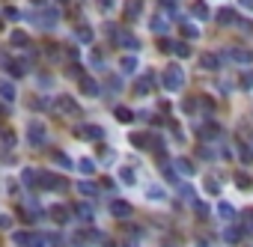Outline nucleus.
I'll use <instances>...</instances> for the list:
<instances>
[{
    "instance_id": "obj_1",
    "label": "nucleus",
    "mask_w": 253,
    "mask_h": 247,
    "mask_svg": "<svg viewBox=\"0 0 253 247\" xmlns=\"http://www.w3.org/2000/svg\"><path fill=\"white\" fill-rule=\"evenodd\" d=\"M161 84H164L167 92H179V90H182V87H185V72H182V66L170 63V66L164 68V75H161Z\"/></svg>"
},
{
    "instance_id": "obj_2",
    "label": "nucleus",
    "mask_w": 253,
    "mask_h": 247,
    "mask_svg": "<svg viewBox=\"0 0 253 247\" xmlns=\"http://www.w3.org/2000/svg\"><path fill=\"white\" fill-rule=\"evenodd\" d=\"M12 241H15L18 247H45V244H48V238L39 235V232H15Z\"/></svg>"
},
{
    "instance_id": "obj_3",
    "label": "nucleus",
    "mask_w": 253,
    "mask_h": 247,
    "mask_svg": "<svg viewBox=\"0 0 253 247\" xmlns=\"http://www.w3.org/2000/svg\"><path fill=\"white\" fill-rule=\"evenodd\" d=\"M57 108H60V113H63V116H69V119H78V116H81V104L71 98V95L57 98Z\"/></svg>"
},
{
    "instance_id": "obj_4",
    "label": "nucleus",
    "mask_w": 253,
    "mask_h": 247,
    "mask_svg": "<svg viewBox=\"0 0 253 247\" xmlns=\"http://www.w3.org/2000/svg\"><path fill=\"white\" fill-rule=\"evenodd\" d=\"M27 140H30V146H45L48 143V131H45V125L42 122H30L27 125Z\"/></svg>"
},
{
    "instance_id": "obj_5",
    "label": "nucleus",
    "mask_w": 253,
    "mask_h": 247,
    "mask_svg": "<svg viewBox=\"0 0 253 247\" xmlns=\"http://www.w3.org/2000/svg\"><path fill=\"white\" fill-rule=\"evenodd\" d=\"M39 188H45V191H66V182L60 179V176H54V173H39Z\"/></svg>"
},
{
    "instance_id": "obj_6",
    "label": "nucleus",
    "mask_w": 253,
    "mask_h": 247,
    "mask_svg": "<svg viewBox=\"0 0 253 247\" xmlns=\"http://www.w3.org/2000/svg\"><path fill=\"white\" fill-rule=\"evenodd\" d=\"M152 84H155V75H152V72L140 75L137 84H134V92H137V95H149V92H152Z\"/></svg>"
},
{
    "instance_id": "obj_7",
    "label": "nucleus",
    "mask_w": 253,
    "mask_h": 247,
    "mask_svg": "<svg viewBox=\"0 0 253 247\" xmlns=\"http://www.w3.org/2000/svg\"><path fill=\"white\" fill-rule=\"evenodd\" d=\"M107 211H111L114 218H119V221H125L128 215H131V205L125 202V200H114L111 205H107Z\"/></svg>"
},
{
    "instance_id": "obj_8",
    "label": "nucleus",
    "mask_w": 253,
    "mask_h": 247,
    "mask_svg": "<svg viewBox=\"0 0 253 247\" xmlns=\"http://www.w3.org/2000/svg\"><path fill=\"white\" fill-rule=\"evenodd\" d=\"M227 57H230L232 63H241V66L253 63V51H247V48H230V51H227Z\"/></svg>"
},
{
    "instance_id": "obj_9",
    "label": "nucleus",
    "mask_w": 253,
    "mask_h": 247,
    "mask_svg": "<svg viewBox=\"0 0 253 247\" xmlns=\"http://www.w3.org/2000/svg\"><path fill=\"white\" fill-rule=\"evenodd\" d=\"M78 137H84V140H92V143H98V140L104 137V128H101V125H84V128L78 131Z\"/></svg>"
},
{
    "instance_id": "obj_10",
    "label": "nucleus",
    "mask_w": 253,
    "mask_h": 247,
    "mask_svg": "<svg viewBox=\"0 0 253 247\" xmlns=\"http://www.w3.org/2000/svg\"><path fill=\"white\" fill-rule=\"evenodd\" d=\"M191 15L200 18V21H208V18H211V9H208L206 0H194V3H191Z\"/></svg>"
},
{
    "instance_id": "obj_11",
    "label": "nucleus",
    "mask_w": 253,
    "mask_h": 247,
    "mask_svg": "<svg viewBox=\"0 0 253 247\" xmlns=\"http://www.w3.org/2000/svg\"><path fill=\"white\" fill-rule=\"evenodd\" d=\"M140 12H143V0H128V3H125V18L128 21H137Z\"/></svg>"
},
{
    "instance_id": "obj_12",
    "label": "nucleus",
    "mask_w": 253,
    "mask_h": 247,
    "mask_svg": "<svg viewBox=\"0 0 253 247\" xmlns=\"http://www.w3.org/2000/svg\"><path fill=\"white\" fill-rule=\"evenodd\" d=\"M200 66L208 68V72H218V68H221V60H218V54H203V57H200Z\"/></svg>"
},
{
    "instance_id": "obj_13",
    "label": "nucleus",
    "mask_w": 253,
    "mask_h": 247,
    "mask_svg": "<svg viewBox=\"0 0 253 247\" xmlns=\"http://www.w3.org/2000/svg\"><path fill=\"white\" fill-rule=\"evenodd\" d=\"M173 167H176V173H179V176H194V164H191L188 158H176V161H173Z\"/></svg>"
},
{
    "instance_id": "obj_14",
    "label": "nucleus",
    "mask_w": 253,
    "mask_h": 247,
    "mask_svg": "<svg viewBox=\"0 0 253 247\" xmlns=\"http://www.w3.org/2000/svg\"><path fill=\"white\" fill-rule=\"evenodd\" d=\"M81 92H84V95H90V98L101 95V90H98V84H95L92 78H84V81H81Z\"/></svg>"
},
{
    "instance_id": "obj_15",
    "label": "nucleus",
    "mask_w": 253,
    "mask_h": 247,
    "mask_svg": "<svg viewBox=\"0 0 253 247\" xmlns=\"http://www.w3.org/2000/svg\"><path fill=\"white\" fill-rule=\"evenodd\" d=\"M116 45H122V48H134V51H137L140 42L131 36V33H122V30H119V33H116Z\"/></svg>"
},
{
    "instance_id": "obj_16",
    "label": "nucleus",
    "mask_w": 253,
    "mask_h": 247,
    "mask_svg": "<svg viewBox=\"0 0 253 247\" xmlns=\"http://www.w3.org/2000/svg\"><path fill=\"white\" fill-rule=\"evenodd\" d=\"M131 146H137V149H149V146H152V137H149V134H131Z\"/></svg>"
},
{
    "instance_id": "obj_17",
    "label": "nucleus",
    "mask_w": 253,
    "mask_h": 247,
    "mask_svg": "<svg viewBox=\"0 0 253 247\" xmlns=\"http://www.w3.org/2000/svg\"><path fill=\"white\" fill-rule=\"evenodd\" d=\"M36 24H42V27H54L57 24V9H45L42 18H36Z\"/></svg>"
},
{
    "instance_id": "obj_18",
    "label": "nucleus",
    "mask_w": 253,
    "mask_h": 247,
    "mask_svg": "<svg viewBox=\"0 0 253 247\" xmlns=\"http://www.w3.org/2000/svg\"><path fill=\"white\" fill-rule=\"evenodd\" d=\"M119 182H122V185H134V182H137L134 167H122V170H119Z\"/></svg>"
},
{
    "instance_id": "obj_19",
    "label": "nucleus",
    "mask_w": 253,
    "mask_h": 247,
    "mask_svg": "<svg viewBox=\"0 0 253 247\" xmlns=\"http://www.w3.org/2000/svg\"><path fill=\"white\" fill-rule=\"evenodd\" d=\"M0 98H3V101H15V87L9 81H0Z\"/></svg>"
},
{
    "instance_id": "obj_20",
    "label": "nucleus",
    "mask_w": 253,
    "mask_h": 247,
    "mask_svg": "<svg viewBox=\"0 0 253 247\" xmlns=\"http://www.w3.org/2000/svg\"><path fill=\"white\" fill-rule=\"evenodd\" d=\"M119 68H122V75L137 72V57H122V60H119Z\"/></svg>"
},
{
    "instance_id": "obj_21",
    "label": "nucleus",
    "mask_w": 253,
    "mask_h": 247,
    "mask_svg": "<svg viewBox=\"0 0 253 247\" xmlns=\"http://www.w3.org/2000/svg\"><path fill=\"white\" fill-rule=\"evenodd\" d=\"M218 21L221 24H238V15H235V9H221L218 12Z\"/></svg>"
},
{
    "instance_id": "obj_22",
    "label": "nucleus",
    "mask_w": 253,
    "mask_h": 247,
    "mask_svg": "<svg viewBox=\"0 0 253 247\" xmlns=\"http://www.w3.org/2000/svg\"><path fill=\"white\" fill-rule=\"evenodd\" d=\"M54 164H57V167H63V170H71V167H75L66 152H54Z\"/></svg>"
},
{
    "instance_id": "obj_23",
    "label": "nucleus",
    "mask_w": 253,
    "mask_h": 247,
    "mask_svg": "<svg viewBox=\"0 0 253 247\" xmlns=\"http://www.w3.org/2000/svg\"><path fill=\"white\" fill-rule=\"evenodd\" d=\"M75 36H78L81 45H90V42H92V30H90V27H78V30H75Z\"/></svg>"
},
{
    "instance_id": "obj_24",
    "label": "nucleus",
    "mask_w": 253,
    "mask_h": 247,
    "mask_svg": "<svg viewBox=\"0 0 253 247\" xmlns=\"http://www.w3.org/2000/svg\"><path fill=\"white\" fill-rule=\"evenodd\" d=\"M218 215H221L224 221H232V218H235V208H232L230 202H218Z\"/></svg>"
},
{
    "instance_id": "obj_25",
    "label": "nucleus",
    "mask_w": 253,
    "mask_h": 247,
    "mask_svg": "<svg viewBox=\"0 0 253 247\" xmlns=\"http://www.w3.org/2000/svg\"><path fill=\"white\" fill-rule=\"evenodd\" d=\"M224 241H227V244H238V241H241V229H235V226L224 229Z\"/></svg>"
},
{
    "instance_id": "obj_26",
    "label": "nucleus",
    "mask_w": 253,
    "mask_h": 247,
    "mask_svg": "<svg viewBox=\"0 0 253 247\" xmlns=\"http://www.w3.org/2000/svg\"><path fill=\"white\" fill-rule=\"evenodd\" d=\"M78 191H81L84 197H95V194H98V188H95L92 182H87V179H84V182H78Z\"/></svg>"
},
{
    "instance_id": "obj_27",
    "label": "nucleus",
    "mask_w": 253,
    "mask_h": 247,
    "mask_svg": "<svg viewBox=\"0 0 253 247\" xmlns=\"http://www.w3.org/2000/svg\"><path fill=\"white\" fill-rule=\"evenodd\" d=\"M75 211H78V218H81V221H92V205H90V202H81Z\"/></svg>"
},
{
    "instance_id": "obj_28",
    "label": "nucleus",
    "mask_w": 253,
    "mask_h": 247,
    "mask_svg": "<svg viewBox=\"0 0 253 247\" xmlns=\"http://www.w3.org/2000/svg\"><path fill=\"white\" fill-rule=\"evenodd\" d=\"M90 66L95 68V72H101V68H104V57H101V51H92V54H90Z\"/></svg>"
},
{
    "instance_id": "obj_29",
    "label": "nucleus",
    "mask_w": 253,
    "mask_h": 247,
    "mask_svg": "<svg viewBox=\"0 0 253 247\" xmlns=\"http://www.w3.org/2000/svg\"><path fill=\"white\" fill-rule=\"evenodd\" d=\"M51 218H54L57 224H66V221H69V211L60 208V205H54V208H51Z\"/></svg>"
},
{
    "instance_id": "obj_30",
    "label": "nucleus",
    "mask_w": 253,
    "mask_h": 247,
    "mask_svg": "<svg viewBox=\"0 0 253 247\" xmlns=\"http://www.w3.org/2000/svg\"><path fill=\"white\" fill-rule=\"evenodd\" d=\"M78 170H81L84 176H92V173H95V161H90V158H84V161H78Z\"/></svg>"
},
{
    "instance_id": "obj_31",
    "label": "nucleus",
    "mask_w": 253,
    "mask_h": 247,
    "mask_svg": "<svg viewBox=\"0 0 253 247\" xmlns=\"http://www.w3.org/2000/svg\"><path fill=\"white\" fill-rule=\"evenodd\" d=\"M116 119H119V122H125V125H128V122H134V113H131V111H128V108H116Z\"/></svg>"
},
{
    "instance_id": "obj_32",
    "label": "nucleus",
    "mask_w": 253,
    "mask_h": 247,
    "mask_svg": "<svg viewBox=\"0 0 253 247\" xmlns=\"http://www.w3.org/2000/svg\"><path fill=\"white\" fill-rule=\"evenodd\" d=\"M182 33H185L188 39H197V36H200V30H197V27H194L191 21H182Z\"/></svg>"
},
{
    "instance_id": "obj_33",
    "label": "nucleus",
    "mask_w": 253,
    "mask_h": 247,
    "mask_svg": "<svg viewBox=\"0 0 253 247\" xmlns=\"http://www.w3.org/2000/svg\"><path fill=\"white\" fill-rule=\"evenodd\" d=\"M173 51H176L179 57H191V45H188V42H173Z\"/></svg>"
},
{
    "instance_id": "obj_34",
    "label": "nucleus",
    "mask_w": 253,
    "mask_h": 247,
    "mask_svg": "<svg viewBox=\"0 0 253 247\" xmlns=\"http://www.w3.org/2000/svg\"><path fill=\"white\" fill-rule=\"evenodd\" d=\"M206 191H208V194H221V182L211 176V179H206Z\"/></svg>"
},
{
    "instance_id": "obj_35",
    "label": "nucleus",
    "mask_w": 253,
    "mask_h": 247,
    "mask_svg": "<svg viewBox=\"0 0 253 247\" xmlns=\"http://www.w3.org/2000/svg\"><path fill=\"white\" fill-rule=\"evenodd\" d=\"M152 30L155 33H164L167 30V18H152Z\"/></svg>"
},
{
    "instance_id": "obj_36",
    "label": "nucleus",
    "mask_w": 253,
    "mask_h": 247,
    "mask_svg": "<svg viewBox=\"0 0 253 247\" xmlns=\"http://www.w3.org/2000/svg\"><path fill=\"white\" fill-rule=\"evenodd\" d=\"M191 205H194V211H197V215H200V218H203V215H208V205H206V202H200V200H194Z\"/></svg>"
},
{
    "instance_id": "obj_37",
    "label": "nucleus",
    "mask_w": 253,
    "mask_h": 247,
    "mask_svg": "<svg viewBox=\"0 0 253 247\" xmlns=\"http://www.w3.org/2000/svg\"><path fill=\"white\" fill-rule=\"evenodd\" d=\"M146 197H149V200H164L167 194H164L161 188H149V191H146Z\"/></svg>"
},
{
    "instance_id": "obj_38",
    "label": "nucleus",
    "mask_w": 253,
    "mask_h": 247,
    "mask_svg": "<svg viewBox=\"0 0 253 247\" xmlns=\"http://www.w3.org/2000/svg\"><path fill=\"white\" fill-rule=\"evenodd\" d=\"M95 3H98V9H101V12H111L116 0H95Z\"/></svg>"
},
{
    "instance_id": "obj_39",
    "label": "nucleus",
    "mask_w": 253,
    "mask_h": 247,
    "mask_svg": "<svg viewBox=\"0 0 253 247\" xmlns=\"http://www.w3.org/2000/svg\"><path fill=\"white\" fill-rule=\"evenodd\" d=\"M12 45L24 48V45H27V36H24V33H12Z\"/></svg>"
},
{
    "instance_id": "obj_40",
    "label": "nucleus",
    "mask_w": 253,
    "mask_h": 247,
    "mask_svg": "<svg viewBox=\"0 0 253 247\" xmlns=\"http://www.w3.org/2000/svg\"><path fill=\"white\" fill-rule=\"evenodd\" d=\"M179 194H182V197H185L188 202H194V191H191L188 185H182V188H179Z\"/></svg>"
},
{
    "instance_id": "obj_41",
    "label": "nucleus",
    "mask_w": 253,
    "mask_h": 247,
    "mask_svg": "<svg viewBox=\"0 0 253 247\" xmlns=\"http://www.w3.org/2000/svg\"><path fill=\"white\" fill-rule=\"evenodd\" d=\"M241 87H244V90H253V75L244 72V75H241Z\"/></svg>"
},
{
    "instance_id": "obj_42",
    "label": "nucleus",
    "mask_w": 253,
    "mask_h": 247,
    "mask_svg": "<svg viewBox=\"0 0 253 247\" xmlns=\"http://www.w3.org/2000/svg\"><path fill=\"white\" fill-rule=\"evenodd\" d=\"M3 146L9 149V146H15V137H12V131H3Z\"/></svg>"
},
{
    "instance_id": "obj_43",
    "label": "nucleus",
    "mask_w": 253,
    "mask_h": 247,
    "mask_svg": "<svg viewBox=\"0 0 253 247\" xmlns=\"http://www.w3.org/2000/svg\"><path fill=\"white\" fill-rule=\"evenodd\" d=\"M244 232H253V211H247V215H244Z\"/></svg>"
},
{
    "instance_id": "obj_44",
    "label": "nucleus",
    "mask_w": 253,
    "mask_h": 247,
    "mask_svg": "<svg viewBox=\"0 0 253 247\" xmlns=\"http://www.w3.org/2000/svg\"><path fill=\"white\" fill-rule=\"evenodd\" d=\"M6 18H9V21H18V18H21V12H18L15 6H9V9H6Z\"/></svg>"
},
{
    "instance_id": "obj_45",
    "label": "nucleus",
    "mask_w": 253,
    "mask_h": 247,
    "mask_svg": "<svg viewBox=\"0 0 253 247\" xmlns=\"http://www.w3.org/2000/svg\"><path fill=\"white\" fill-rule=\"evenodd\" d=\"M194 108H197V98H188L185 101V113H194Z\"/></svg>"
},
{
    "instance_id": "obj_46",
    "label": "nucleus",
    "mask_w": 253,
    "mask_h": 247,
    "mask_svg": "<svg viewBox=\"0 0 253 247\" xmlns=\"http://www.w3.org/2000/svg\"><path fill=\"white\" fill-rule=\"evenodd\" d=\"M107 87H111V92H119V90H122V84H119V78H114V81H111V84H107Z\"/></svg>"
},
{
    "instance_id": "obj_47",
    "label": "nucleus",
    "mask_w": 253,
    "mask_h": 247,
    "mask_svg": "<svg viewBox=\"0 0 253 247\" xmlns=\"http://www.w3.org/2000/svg\"><path fill=\"white\" fill-rule=\"evenodd\" d=\"M161 51H173V42L170 39H161Z\"/></svg>"
},
{
    "instance_id": "obj_48",
    "label": "nucleus",
    "mask_w": 253,
    "mask_h": 247,
    "mask_svg": "<svg viewBox=\"0 0 253 247\" xmlns=\"http://www.w3.org/2000/svg\"><path fill=\"white\" fill-rule=\"evenodd\" d=\"M9 224H12V221H9V218H6V215H0V226H3V229H6V226H9Z\"/></svg>"
},
{
    "instance_id": "obj_49",
    "label": "nucleus",
    "mask_w": 253,
    "mask_h": 247,
    "mask_svg": "<svg viewBox=\"0 0 253 247\" xmlns=\"http://www.w3.org/2000/svg\"><path fill=\"white\" fill-rule=\"evenodd\" d=\"M238 3H241L244 9H253V0H238Z\"/></svg>"
},
{
    "instance_id": "obj_50",
    "label": "nucleus",
    "mask_w": 253,
    "mask_h": 247,
    "mask_svg": "<svg viewBox=\"0 0 253 247\" xmlns=\"http://www.w3.org/2000/svg\"><path fill=\"white\" fill-rule=\"evenodd\" d=\"M104 247H116V244H104Z\"/></svg>"
},
{
    "instance_id": "obj_51",
    "label": "nucleus",
    "mask_w": 253,
    "mask_h": 247,
    "mask_svg": "<svg viewBox=\"0 0 253 247\" xmlns=\"http://www.w3.org/2000/svg\"><path fill=\"white\" fill-rule=\"evenodd\" d=\"M33 3H42V0H33Z\"/></svg>"
},
{
    "instance_id": "obj_52",
    "label": "nucleus",
    "mask_w": 253,
    "mask_h": 247,
    "mask_svg": "<svg viewBox=\"0 0 253 247\" xmlns=\"http://www.w3.org/2000/svg\"><path fill=\"white\" fill-rule=\"evenodd\" d=\"M197 247H206V244H197Z\"/></svg>"
}]
</instances>
